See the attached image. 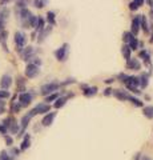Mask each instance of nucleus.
Wrapping results in <instances>:
<instances>
[{
  "label": "nucleus",
  "mask_w": 153,
  "mask_h": 160,
  "mask_svg": "<svg viewBox=\"0 0 153 160\" xmlns=\"http://www.w3.org/2000/svg\"><path fill=\"white\" fill-rule=\"evenodd\" d=\"M49 111H51V106H49L48 103H40V104H37V106L33 108L28 115H29L31 118H33V116H35V115H37V113H48Z\"/></svg>",
  "instance_id": "obj_1"
},
{
  "label": "nucleus",
  "mask_w": 153,
  "mask_h": 160,
  "mask_svg": "<svg viewBox=\"0 0 153 160\" xmlns=\"http://www.w3.org/2000/svg\"><path fill=\"white\" fill-rule=\"evenodd\" d=\"M32 99H33V95L31 92H22L19 95V104H20L22 107H27L31 104Z\"/></svg>",
  "instance_id": "obj_2"
},
{
  "label": "nucleus",
  "mask_w": 153,
  "mask_h": 160,
  "mask_svg": "<svg viewBox=\"0 0 153 160\" xmlns=\"http://www.w3.org/2000/svg\"><path fill=\"white\" fill-rule=\"evenodd\" d=\"M59 87H60V86H59L57 83H48V84H44V86H41L40 92H41V95H51L52 92H55Z\"/></svg>",
  "instance_id": "obj_3"
},
{
  "label": "nucleus",
  "mask_w": 153,
  "mask_h": 160,
  "mask_svg": "<svg viewBox=\"0 0 153 160\" xmlns=\"http://www.w3.org/2000/svg\"><path fill=\"white\" fill-rule=\"evenodd\" d=\"M39 67L36 66V64H28L27 68H26V76L29 78V79H33V78H36L37 75H39Z\"/></svg>",
  "instance_id": "obj_4"
},
{
  "label": "nucleus",
  "mask_w": 153,
  "mask_h": 160,
  "mask_svg": "<svg viewBox=\"0 0 153 160\" xmlns=\"http://www.w3.org/2000/svg\"><path fill=\"white\" fill-rule=\"evenodd\" d=\"M15 43H16V47L19 51H22L24 44H26V35L23 32H16L15 33Z\"/></svg>",
  "instance_id": "obj_5"
},
{
  "label": "nucleus",
  "mask_w": 153,
  "mask_h": 160,
  "mask_svg": "<svg viewBox=\"0 0 153 160\" xmlns=\"http://www.w3.org/2000/svg\"><path fill=\"white\" fill-rule=\"evenodd\" d=\"M67 51H68V44H63V46L55 52L56 58H57L59 60H61V62H64V60H65V58H67Z\"/></svg>",
  "instance_id": "obj_6"
},
{
  "label": "nucleus",
  "mask_w": 153,
  "mask_h": 160,
  "mask_svg": "<svg viewBox=\"0 0 153 160\" xmlns=\"http://www.w3.org/2000/svg\"><path fill=\"white\" fill-rule=\"evenodd\" d=\"M55 116H56V112H48V113L45 115V116L43 118V120H41L43 126H44V127L51 126L52 122H53V119H55Z\"/></svg>",
  "instance_id": "obj_7"
},
{
  "label": "nucleus",
  "mask_w": 153,
  "mask_h": 160,
  "mask_svg": "<svg viewBox=\"0 0 153 160\" xmlns=\"http://www.w3.org/2000/svg\"><path fill=\"white\" fill-rule=\"evenodd\" d=\"M11 84H12V78L9 76V75H4L2 78V82H0V87L3 89H8L11 87Z\"/></svg>",
  "instance_id": "obj_8"
},
{
  "label": "nucleus",
  "mask_w": 153,
  "mask_h": 160,
  "mask_svg": "<svg viewBox=\"0 0 153 160\" xmlns=\"http://www.w3.org/2000/svg\"><path fill=\"white\" fill-rule=\"evenodd\" d=\"M139 28H140V16H137L132 22V31H131V33L133 35V36H136V35H137V32H139Z\"/></svg>",
  "instance_id": "obj_9"
},
{
  "label": "nucleus",
  "mask_w": 153,
  "mask_h": 160,
  "mask_svg": "<svg viewBox=\"0 0 153 160\" xmlns=\"http://www.w3.org/2000/svg\"><path fill=\"white\" fill-rule=\"evenodd\" d=\"M127 67L129 69H135V71H137V69H140V63L137 59H129L127 63Z\"/></svg>",
  "instance_id": "obj_10"
},
{
  "label": "nucleus",
  "mask_w": 153,
  "mask_h": 160,
  "mask_svg": "<svg viewBox=\"0 0 153 160\" xmlns=\"http://www.w3.org/2000/svg\"><path fill=\"white\" fill-rule=\"evenodd\" d=\"M29 146H31V136H29V135H26V138H24L23 142H22L20 151H26V149L29 148Z\"/></svg>",
  "instance_id": "obj_11"
},
{
  "label": "nucleus",
  "mask_w": 153,
  "mask_h": 160,
  "mask_svg": "<svg viewBox=\"0 0 153 160\" xmlns=\"http://www.w3.org/2000/svg\"><path fill=\"white\" fill-rule=\"evenodd\" d=\"M7 36H8V32L6 31V29H3V31H0V43L3 44V47H4V49H6V51H8V48H7V44H6Z\"/></svg>",
  "instance_id": "obj_12"
},
{
  "label": "nucleus",
  "mask_w": 153,
  "mask_h": 160,
  "mask_svg": "<svg viewBox=\"0 0 153 160\" xmlns=\"http://www.w3.org/2000/svg\"><path fill=\"white\" fill-rule=\"evenodd\" d=\"M97 92V88L96 87H88V88H84L83 93L85 95V96H93Z\"/></svg>",
  "instance_id": "obj_13"
},
{
  "label": "nucleus",
  "mask_w": 153,
  "mask_h": 160,
  "mask_svg": "<svg viewBox=\"0 0 153 160\" xmlns=\"http://www.w3.org/2000/svg\"><path fill=\"white\" fill-rule=\"evenodd\" d=\"M144 116L148 119H153V106H148L144 108Z\"/></svg>",
  "instance_id": "obj_14"
},
{
  "label": "nucleus",
  "mask_w": 153,
  "mask_h": 160,
  "mask_svg": "<svg viewBox=\"0 0 153 160\" xmlns=\"http://www.w3.org/2000/svg\"><path fill=\"white\" fill-rule=\"evenodd\" d=\"M67 102V98L65 96H61V98H57L56 102H55V108H61L64 104Z\"/></svg>",
  "instance_id": "obj_15"
},
{
  "label": "nucleus",
  "mask_w": 153,
  "mask_h": 160,
  "mask_svg": "<svg viewBox=\"0 0 153 160\" xmlns=\"http://www.w3.org/2000/svg\"><path fill=\"white\" fill-rule=\"evenodd\" d=\"M32 118L29 116V115L27 113L26 116H24L23 119H22V131H24V129H26L27 127H28V123H29V120H31Z\"/></svg>",
  "instance_id": "obj_16"
},
{
  "label": "nucleus",
  "mask_w": 153,
  "mask_h": 160,
  "mask_svg": "<svg viewBox=\"0 0 153 160\" xmlns=\"http://www.w3.org/2000/svg\"><path fill=\"white\" fill-rule=\"evenodd\" d=\"M8 15H9V11H8V8H2L0 9V20H2V22H4V20H6L7 18H8Z\"/></svg>",
  "instance_id": "obj_17"
},
{
  "label": "nucleus",
  "mask_w": 153,
  "mask_h": 160,
  "mask_svg": "<svg viewBox=\"0 0 153 160\" xmlns=\"http://www.w3.org/2000/svg\"><path fill=\"white\" fill-rule=\"evenodd\" d=\"M122 55H124V58L127 60L131 59V48H129V46H124V47H122Z\"/></svg>",
  "instance_id": "obj_18"
},
{
  "label": "nucleus",
  "mask_w": 153,
  "mask_h": 160,
  "mask_svg": "<svg viewBox=\"0 0 153 160\" xmlns=\"http://www.w3.org/2000/svg\"><path fill=\"white\" fill-rule=\"evenodd\" d=\"M137 46H139V42H137V39H136L135 36H133V38L129 40V48H131V49H136Z\"/></svg>",
  "instance_id": "obj_19"
},
{
  "label": "nucleus",
  "mask_w": 153,
  "mask_h": 160,
  "mask_svg": "<svg viewBox=\"0 0 153 160\" xmlns=\"http://www.w3.org/2000/svg\"><path fill=\"white\" fill-rule=\"evenodd\" d=\"M20 108H22V106H20V104H19V103H12V106H11V112H19V111H20Z\"/></svg>",
  "instance_id": "obj_20"
},
{
  "label": "nucleus",
  "mask_w": 153,
  "mask_h": 160,
  "mask_svg": "<svg viewBox=\"0 0 153 160\" xmlns=\"http://www.w3.org/2000/svg\"><path fill=\"white\" fill-rule=\"evenodd\" d=\"M8 98H9V92L7 89H2V91H0V100H6Z\"/></svg>",
  "instance_id": "obj_21"
},
{
  "label": "nucleus",
  "mask_w": 153,
  "mask_h": 160,
  "mask_svg": "<svg viewBox=\"0 0 153 160\" xmlns=\"http://www.w3.org/2000/svg\"><path fill=\"white\" fill-rule=\"evenodd\" d=\"M43 26H44V20H43L41 18H37V20H36V26H35V28H36V29H41V28H43Z\"/></svg>",
  "instance_id": "obj_22"
},
{
  "label": "nucleus",
  "mask_w": 153,
  "mask_h": 160,
  "mask_svg": "<svg viewBox=\"0 0 153 160\" xmlns=\"http://www.w3.org/2000/svg\"><path fill=\"white\" fill-rule=\"evenodd\" d=\"M59 98V95L57 93H51V95H48V96L45 98V102H53V100H56Z\"/></svg>",
  "instance_id": "obj_23"
},
{
  "label": "nucleus",
  "mask_w": 153,
  "mask_h": 160,
  "mask_svg": "<svg viewBox=\"0 0 153 160\" xmlns=\"http://www.w3.org/2000/svg\"><path fill=\"white\" fill-rule=\"evenodd\" d=\"M0 160H12V158L9 156L6 151H2V153H0Z\"/></svg>",
  "instance_id": "obj_24"
},
{
  "label": "nucleus",
  "mask_w": 153,
  "mask_h": 160,
  "mask_svg": "<svg viewBox=\"0 0 153 160\" xmlns=\"http://www.w3.org/2000/svg\"><path fill=\"white\" fill-rule=\"evenodd\" d=\"M47 16H48V22H49V23H51V24H55V13H53V12H48Z\"/></svg>",
  "instance_id": "obj_25"
},
{
  "label": "nucleus",
  "mask_w": 153,
  "mask_h": 160,
  "mask_svg": "<svg viewBox=\"0 0 153 160\" xmlns=\"http://www.w3.org/2000/svg\"><path fill=\"white\" fill-rule=\"evenodd\" d=\"M133 38V35L131 33V32H125L124 33V36H122V39H124V42H128V43H129V40Z\"/></svg>",
  "instance_id": "obj_26"
},
{
  "label": "nucleus",
  "mask_w": 153,
  "mask_h": 160,
  "mask_svg": "<svg viewBox=\"0 0 153 160\" xmlns=\"http://www.w3.org/2000/svg\"><path fill=\"white\" fill-rule=\"evenodd\" d=\"M140 56L142 58V59H144L145 60V62L148 63V62H149V55H148V52H145V51H141V53H140Z\"/></svg>",
  "instance_id": "obj_27"
},
{
  "label": "nucleus",
  "mask_w": 153,
  "mask_h": 160,
  "mask_svg": "<svg viewBox=\"0 0 153 160\" xmlns=\"http://www.w3.org/2000/svg\"><path fill=\"white\" fill-rule=\"evenodd\" d=\"M140 20L142 22V29H144L145 32H148V24H146V20H145V18H141V16H140Z\"/></svg>",
  "instance_id": "obj_28"
},
{
  "label": "nucleus",
  "mask_w": 153,
  "mask_h": 160,
  "mask_svg": "<svg viewBox=\"0 0 153 160\" xmlns=\"http://www.w3.org/2000/svg\"><path fill=\"white\" fill-rule=\"evenodd\" d=\"M140 84L142 87H146L148 86V78H145V76H142L141 79H140Z\"/></svg>",
  "instance_id": "obj_29"
},
{
  "label": "nucleus",
  "mask_w": 153,
  "mask_h": 160,
  "mask_svg": "<svg viewBox=\"0 0 153 160\" xmlns=\"http://www.w3.org/2000/svg\"><path fill=\"white\" fill-rule=\"evenodd\" d=\"M45 2H47V0H36L35 4H36L37 8H41V7H44V3H45Z\"/></svg>",
  "instance_id": "obj_30"
},
{
  "label": "nucleus",
  "mask_w": 153,
  "mask_h": 160,
  "mask_svg": "<svg viewBox=\"0 0 153 160\" xmlns=\"http://www.w3.org/2000/svg\"><path fill=\"white\" fill-rule=\"evenodd\" d=\"M4 111H6V103H4V100H0V115Z\"/></svg>",
  "instance_id": "obj_31"
},
{
  "label": "nucleus",
  "mask_w": 153,
  "mask_h": 160,
  "mask_svg": "<svg viewBox=\"0 0 153 160\" xmlns=\"http://www.w3.org/2000/svg\"><path fill=\"white\" fill-rule=\"evenodd\" d=\"M7 131H8V129H7L6 127H4L2 123H0V133H2V135H4V136H6V135H7Z\"/></svg>",
  "instance_id": "obj_32"
},
{
  "label": "nucleus",
  "mask_w": 153,
  "mask_h": 160,
  "mask_svg": "<svg viewBox=\"0 0 153 160\" xmlns=\"http://www.w3.org/2000/svg\"><path fill=\"white\" fill-rule=\"evenodd\" d=\"M6 143H7V146H12V138L11 136H8V135H6Z\"/></svg>",
  "instance_id": "obj_33"
},
{
  "label": "nucleus",
  "mask_w": 153,
  "mask_h": 160,
  "mask_svg": "<svg viewBox=\"0 0 153 160\" xmlns=\"http://www.w3.org/2000/svg\"><path fill=\"white\" fill-rule=\"evenodd\" d=\"M142 3H144V0H136V2H135V4H136L137 7H139V6H141Z\"/></svg>",
  "instance_id": "obj_34"
},
{
  "label": "nucleus",
  "mask_w": 153,
  "mask_h": 160,
  "mask_svg": "<svg viewBox=\"0 0 153 160\" xmlns=\"http://www.w3.org/2000/svg\"><path fill=\"white\" fill-rule=\"evenodd\" d=\"M131 9H137V6L135 4V2H133V3H131Z\"/></svg>",
  "instance_id": "obj_35"
},
{
  "label": "nucleus",
  "mask_w": 153,
  "mask_h": 160,
  "mask_svg": "<svg viewBox=\"0 0 153 160\" xmlns=\"http://www.w3.org/2000/svg\"><path fill=\"white\" fill-rule=\"evenodd\" d=\"M3 29H4V22L0 20V31H3Z\"/></svg>",
  "instance_id": "obj_36"
},
{
  "label": "nucleus",
  "mask_w": 153,
  "mask_h": 160,
  "mask_svg": "<svg viewBox=\"0 0 153 160\" xmlns=\"http://www.w3.org/2000/svg\"><path fill=\"white\" fill-rule=\"evenodd\" d=\"M141 160H152V159H151L149 156H142V158H141Z\"/></svg>",
  "instance_id": "obj_37"
},
{
  "label": "nucleus",
  "mask_w": 153,
  "mask_h": 160,
  "mask_svg": "<svg viewBox=\"0 0 153 160\" xmlns=\"http://www.w3.org/2000/svg\"><path fill=\"white\" fill-rule=\"evenodd\" d=\"M111 91H112V89H111V88H108L107 91H105V95H109V93H111Z\"/></svg>",
  "instance_id": "obj_38"
}]
</instances>
